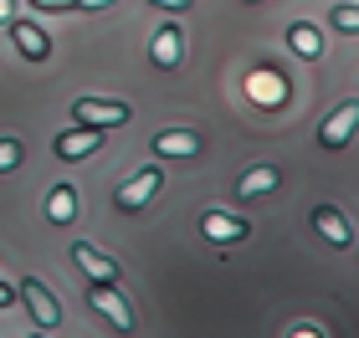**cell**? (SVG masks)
<instances>
[{"label": "cell", "instance_id": "obj_23", "mask_svg": "<svg viewBox=\"0 0 359 338\" xmlns=\"http://www.w3.org/2000/svg\"><path fill=\"white\" fill-rule=\"evenodd\" d=\"M298 338H313V333H298Z\"/></svg>", "mask_w": 359, "mask_h": 338}, {"label": "cell", "instance_id": "obj_18", "mask_svg": "<svg viewBox=\"0 0 359 338\" xmlns=\"http://www.w3.org/2000/svg\"><path fill=\"white\" fill-rule=\"evenodd\" d=\"M36 10H72V0H31Z\"/></svg>", "mask_w": 359, "mask_h": 338}, {"label": "cell", "instance_id": "obj_21", "mask_svg": "<svg viewBox=\"0 0 359 338\" xmlns=\"http://www.w3.org/2000/svg\"><path fill=\"white\" fill-rule=\"evenodd\" d=\"M15 15V0H0V21H11Z\"/></svg>", "mask_w": 359, "mask_h": 338}, {"label": "cell", "instance_id": "obj_16", "mask_svg": "<svg viewBox=\"0 0 359 338\" xmlns=\"http://www.w3.org/2000/svg\"><path fill=\"white\" fill-rule=\"evenodd\" d=\"M329 21H334V31L354 36V31H359V6H354V0H344V6H334V15H329Z\"/></svg>", "mask_w": 359, "mask_h": 338}, {"label": "cell", "instance_id": "obj_13", "mask_svg": "<svg viewBox=\"0 0 359 338\" xmlns=\"http://www.w3.org/2000/svg\"><path fill=\"white\" fill-rule=\"evenodd\" d=\"M313 225H318V236H323V241H334V246H349V241H354L344 211H334V205H318V211H313Z\"/></svg>", "mask_w": 359, "mask_h": 338}, {"label": "cell", "instance_id": "obj_11", "mask_svg": "<svg viewBox=\"0 0 359 338\" xmlns=\"http://www.w3.org/2000/svg\"><path fill=\"white\" fill-rule=\"evenodd\" d=\"M77 211H83L77 185H52V195H46V220H52V225H72Z\"/></svg>", "mask_w": 359, "mask_h": 338}, {"label": "cell", "instance_id": "obj_25", "mask_svg": "<svg viewBox=\"0 0 359 338\" xmlns=\"http://www.w3.org/2000/svg\"><path fill=\"white\" fill-rule=\"evenodd\" d=\"M36 338H41V333H36Z\"/></svg>", "mask_w": 359, "mask_h": 338}, {"label": "cell", "instance_id": "obj_7", "mask_svg": "<svg viewBox=\"0 0 359 338\" xmlns=\"http://www.w3.org/2000/svg\"><path fill=\"white\" fill-rule=\"evenodd\" d=\"M72 262L83 267L88 282H118V262H113V256H103L97 246H88V241H77V246H72Z\"/></svg>", "mask_w": 359, "mask_h": 338}, {"label": "cell", "instance_id": "obj_8", "mask_svg": "<svg viewBox=\"0 0 359 338\" xmlns=\"http://www.w3.org/2000/svg\"><path fill=\"white\" fill-rule=\"evenodd\" d=\"M6 26H11L15 52H21L26 62H46V57H52V41H46L41 26H31V21H6Z\"/></svg>", "mask_w": 359, "mask_h": 338}, {"label": "cell", "instance_id": "obj_15", "mask_svg": "<svg viewBox=\"0 0 359 338\" xmlns=\"http://www.w3.org/2000/svg\"><path fill=\"white\" fill-rule=\"evenodd\" d=\"M272 190H277V164H257V169H247V174H241V185H236V195L241 200H257V195H272Z\"/></svg>", "mask_w": 359, "mask_h": 338}, {"label": "cell", "instance_id": "obj_3", "mask_svg": "<svg viewBox=\"0 0 359 338\" xmlns=\"http://www.w3.org/2000/svg\"><path fill=\"white\" fill-rule=\"evenodd\" d=\"M21 302H26V313H31V318H36V328H41V333L62 323V308H57V293H52V287H41L36 277H26V282H21Z\"/></svg>", "mask_w": 359, "mask_h": 338}, {"label": "cell", "instance_id": "obj_4", "mask_svg": "<svg viewBox=\"0 0 359 338\" xmlns=\"http://www.w3.org/2000/svg\"><path fill=\"white\" fill-rule=\"evenodd\" d=\"M159 185H165V174H159V169H139L134 180H128L118 195H113V205H118L123 216H134V211H144V205L159 195Z\"/></svg>", "mask_w": 359, "mask_h": 338}, {"label": "cell", "instance_id": "obj_6", "mask_svg": "<svg viewBox=\"0 0 359 338\" xmlns=\"http://www.w3.org/2000/svg\"><path fill=\"white\" fill-rule=\"evenodd\" d=\"M149 62L159 72H175L180 62H185V36H180V26L175 21H165L154 31V41H149Z\"/></svg>", "mask_w": 359, "mask_h": 338}, {"label": "cell", "instance_id": "obj_14", "mask_svg": "<svg viewBox=\"0 0 359 338\" xmlns=\"http://www.w3.org/2000/svg\"><path fill=\"white\" fill-rule=\"evenodd\" d=\"M287 46L298 52L303 62H313L318 52H323V31L318 26H308V21H298V26H287Z\"/></svg>", "mask_w": 359, "mask_h": 338}, {"label": "cell", "instance_id": "obj_1", "mask_svg": "<svg viewBox=\"0 0 359 338\" xmlns=\"http://www.w3.org/2000/svg\"><path fill=\"white\" fill-rule=\"evenodd\" d=\"M88 297H93V308L103 313V323H113L118 333H128V328L139 323V318H134V302L123 297L118 282H88Z\"/></svg>", "mask_w": 359, "mask_h": 338}, {"label": "cell", "instance_id": "obj_19", "mask_svg": "<svg viewBox=\"0 0 359 338\" xmlns=\"http://www.w3.org/2000/svg\"><path fill=\"white\" fill-rule=\"evenodd\" d=\"M149 6H159V10H190V0H149Z\"/></svg>", "mask_w": 359, "mask_h": 338}, {"label": "cell", "instance_id": "obj_12", "mask_svg": "<svg viewBox=\"0 0 359 338\" xmlns=\"http://www.w3.org/2000/svg\"><path fill=\"white\" fill-rule=\"evenodd\" d=\"M154 154L159 159H190V154H201V139L185 134V128H165V134H154Z\"/></svg>", "mask_w": 359, "mask_h": 338}, {"label": "cell", "instance_id": "obj_2", "mask_svg": "<svg viewBox=\"0 0 359 338\" xmlns=\"http://www.w3.org/2000/svg\"><path fill=\"white\" fill-rule=\"evenodd\" d=\"M72 118L83 128H118V123L134 118V108H128V103H108V98H77Z\"/></svg>", "mask_w": 359, "mask_h": 338}, {"label": "cell", "instance_id": "obj_10", "mask_svg": "<svg viewBox=\"0 0 359 338\" xmlns=\"http://www.w3.org/2000/svg\"><path fill=\"white\" fill-rule=\"evenodd\" d=\"M201 231H205L210 241H221V246H231V241H247V231H252V225H247V220H236V216L205 211V216H201Z\"/></svg>", "mask_w": 359, "mask_h": 338}, {"label": "cell", "instance_id": "obj_20", "mask_svg": "<svg viewBox=\"0 0 359 338\" xmlns=\"http://www.w3.org/2000/svg\"><path fill=\"white\" fill-rule=\"evenodd\" d=\"M103 6H113V0H72V10H103Z\"/></svg>", "mask_w": 359, "mask_h": 338}, {"label": "cell", "instance_id": "obj_17", "mask_svg": "<svg viewBox=\"0 0 359 338\" xmlns=\"http://www.w3.org/2000/svg\"><path fill=\"white\" fill-rule=\"evenodd\" d=\"M21 164V139H0V174Z\"/></svg>", "mask_w": 359, "mask_h": 338}, {"label": "cell", "instance_id": "obj_24", "mask_svg": "<svg viewBox=\"0 0 359 338\" xmlns=\"http://www.w3.org/2000/svg\"><path fill=\"white\" fill-rule=\"evenodd\" d=\"M247 6H257V0H247Z\"/></svg>", "mask_w": 359, "mask_h": 338}, {"label": "cell", "instance_id": "obj_5", "mask_svg": "<svg viewBox=\"0 0 359 338\" xmlns=\"http://www.w3.org/2000/svg\"><path fill=\"white\" fill-rule=\"evenodd\" d=\"M354 128H359V103H339L329 118L318 123V143L323 149H344V143L354 139Z\"/></svg>", "mask_w": 359, "mask_h": 338}, {"label": "cell", "instance_id": "obj_22", "mask_svg": "<svg viewBox=\"0 0 359 338\" xmlns=\"http://www.w3.org/2000/svg\"><path fill=\"white\" fill-rule=\"evenodd\" d=\"M6 302H11V287H6V282H0V308H6Z\"/></svg>", "mask_w": 359, "mask_h": 338}, {"label": "cell", "instance_id": "obj_9", "mask_svg": "<svg viewBox=\"0 0 359 338\" xmlns=\"http://www.w3.org/2000/svg\"><path fill=\"white\" fill-rule=\"evenodd\" d=\"M97 143H103V128H83L77 123V128H67V134H57L52 149H57V159H88Z\"/></svg>", "mask_w": 359, "mask_h": 338}]
</instances>
